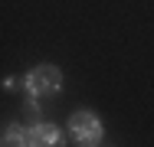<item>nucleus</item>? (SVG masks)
Segmentation results:
<instances>
[{
    "instance_id": "nucleus-3",
    "label": "nucleus",
    "mask_w": 154,
    "mask_h": 147,
    "mask_svg": "<svg viewBox=\"0 0 154 147\" xmlns=\"http://www.w3.org/2000/svg\"><path fill=\"white\" fill-rule=\"evenodd\" d=\"M30 144L33 147H66V137L56 124L49 121H33L30 124Z\"/></svg>"
},
{
    "instance_id": "nucleus-1",
    "label": "nucleus",
    "mask_w": 154,
    "mask_h": 147,
    "mask_svg": "<svg viewBox=\"0 0 154 147\" xmlns=\"http://www.w3.org/2000/svg\"><path fill=\"white\" fill-rule=\"evenodd\" d=\"M23 88H26L30 98H53V95H59V88H62V72L56 65L43 62V65H36V69L26 72Z\"/></svg>"
},
{
    "instance_id": "nucleus-2",
    "label": "nucleus",
    "mask_w": 154,
    "mask_h": 147,
    "mask_svg": "<svg viewBox=\"0 0 154 147\" xmlns=\"http://www.w3.org/2000/svg\"><path fill=\"white\" fill-rule=\"evenodd\" d=\"M69 134H72V141L79 147H98L102 137H105V124H102V118L95 111L82 108V111H75L69 118Z\"/></svg>"
},
{
    "instance_id": "nucleus-4",
    "label": "nucleus",
    "mask_w": 154,
    "mask_h": 147,
    "mask_svg": "<svg viewBox=\"0 0 154 147\" xmlns=\"http://www.w3.org/2000/svg\"><path fill=\"white\" fill-rule=\"evenodd\" d=\"M3 147H33L30 144V128H23V124H7L3 128V141H0Z\"/></svg>"
}]
</instances>
